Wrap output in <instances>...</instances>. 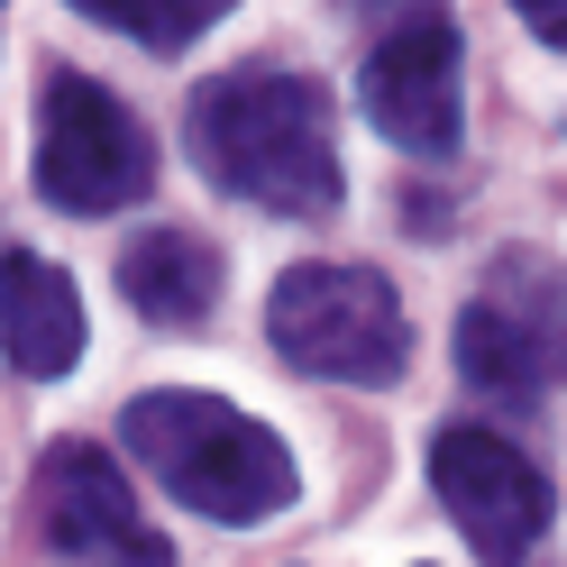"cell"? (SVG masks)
Returning <instances> with one entry per match:
<instances>
[{"mask_svg":"<svg viewBox=\"0 0 567 567\" xmlns=\"http://www.w3.org/2000/svg\"><path fill=\"white\" fill-rule=\"evenodd\" d=\"M184 137L202 184H220L229 202L284 210V220H330L348 174H339V128L330 92L293 74V64H229L184 101Z\"/></svg>","mask_w":567,"mask_h":567,"instance_id":"cell-1","label":"cell"},{"mask_svg":"<svg viewBox=\"0 0 567 567\" xmlns=\"http://www.w3.org/2000/svg\"><path fill=\"white\" fill-rule=\"evenodd\" d=\"M120 440L137 449V467H147L174 504H193L229 530H257L293 504V449H284L257 412H238L220 394H184V384H156V394H137L120 412Z\"/></svg>","mask_w":567,"mask_h":567,"instance_id":"cell-2","label":"cell"},{"mask_svg":"<svg viewBox=\"0 0 567 567\" xmlns=\"http://www.w3.org/2000/svg\"><path fill=\"white\" fill-rule=\"evenodd\" d=\"M266 339L293 375L321 384H394L412 367V321L375 266H284L266 293Z\"/></svg>","mask_w":567,"mask_h":567,"instance_id":"cell-3","label":"cell"},{"mask_svg":"<svg viewBox=\"0 0 567 567\" xmlns=\"http://www.w3.org/2000/svg\"><path fill=\"white\" fill-rule=\"evenodd\" d=\"M457 375L476 394L540 403L567 384V266L540 247H504L476 302L457 311Z\"/></svg>","mask_w":567,"mask_h":567,"instance_id":"cell-4","label":"cell"},{"mask_svg":"<svg viewBox=\"0 0 567 567\" xmlns=\"http://www.w3.org/2000/svg\"><path fill=\"white\" fill-rule=\"evenodd\" d=\"M156 184V137L137 111L92 83V74H47L38 83V193L74 220H111Z\"/></svg>","mask_w":567,"mask_h":567,"instance_id":"cell-5","label":"cell"},{"mask_svg":"<svg viewBox=\"0 0 567 567\" xmlns=\"http://www.w3.org/2000/svg\"><path fill=\"white\" fill-rule=\"evenodd\" d=\"M431 494H440V513L467 530V549L485 567H522L530 549H540L549 513H558L549 476L530 467L504 431H485V421H449V431H431Z\"/></svg>","mask_w":567,"mask_h":567,"instance_id":"cell-6","label":"cell"},{"mask_svg":"<svg viewBox=\"0 0 567 567\" xmlns=\"http://www.w3.org/2000/svg\"><path fill=\"white\" fill-rule=\"evenodd\" d=\"M358 111L403 156H457L467 92H457V19L449 10H403L375 28L367 74H358Z\"/></svg>","mask_w":567,"mask_h":567,"instance_id":"cell-7","label":"cell"},{"mask_svg":"<svg viewBox=\"0 0 567 567\" xmlns=\"http://www.w3.org/2000/svg\"><path fill=\"white\" fill-rule=\"evenodd\" d=\"M28 494H38V540L64 567H174V540L137 513L128 476L92 440H55Z\"/></svg>","mask_w":567,"mask_h":567,"instance_id":"cell-8","label":"cell"},{"mask_svg":"<svg viewBox=\"0 0 567 567\" xmlns=\"http://www.w3.org/2000/svg\"><path fill=\"white\" fill-rule=\"evenodd\" d=\"M0 358H10L19 375H38V384L74 375V358H83V293H74V275L28 257V247L0 257Z\"/></svg>","mask_w":567,"mask_h":567,"instance_id":"cell-9","label":"cell"},{"mask_svg":"<svg viewBox=\"0 0 567 567\" xmlns=\"http://www.w3.org/2000/svg\"><path fill=\"white\" fill-rule=\"evenodd\" d=\"M120 293L156 330H202L220 311V247L193 229H137L120 247Z\"/></svg>","mask_w":567,"mask_h":567,"instance_id":"cell-10","label":"cell"},{"mask_svg":"<svg viewBox=\"0 0 567 567\" xmlns=\"http://www.w3.org/2000/svg\"><path fill=\"white\" fill-rule=\"evenodd\" d=\"M83 19H92V28H120V38L156 47V55H174V47H193L202 28H220V0H184V10H147V0H83Z\"/></svg>","mask_w":567,"mask_h":567,"instance_id":"cell-11","label":"cell"},{"mask_svg":"<svg viewBox=\"0 0 567 567\" xmlns=\"http://www.w3.org/2000/svg\"><path fill=\"white\" fill-rule=\"evenodd\" d=\"M522 28H530V38H549V47H567V10H558V0H530Z\"/></svg>","mask_w":567,"mask_h":567,"instance_id":"cell-12","label":"cell"}]
</instances>
